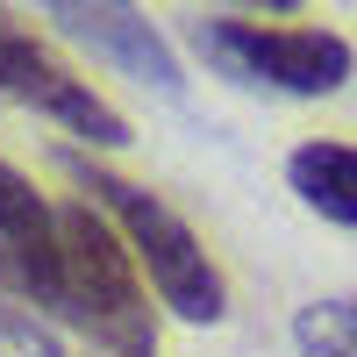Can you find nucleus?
<instances>
[{
  "mask_svg": "<svg viewBox=\"0 0 357 357\" xmlns=\"http://www.w3.org/2000/svg\"><path fill=\"white\" fill-rule=\"evenodd\" d=\"M65 172H72V186L114 222V236H122L129 257L143 264L151 293H158L178 321H222V314H229V286H222V272H215V257H207V243L172 215L151 186H136V178L107 172V165H93V158H65Z\"/></svg>",
  "mask_w": 357,
  "mask_h": 357,
  "instance_id": "f257e3e1",
  "label": "nucleus"
},
{
  "mask_svg": "<svg viewBox=\"0 0 357 357\" xmlns=\"http://www.w3.org/2000/svg\"><path fill=\"white\" fill-rule=\"evenodd\" d=\"M57 222H65V301H57V314L100 357H158V321H151V293H143V264L114 236V222L93 200L57 207Z\"/></svg>",
  "mask_w": 357,
  "mask_h": 357,
  "instance_id": "f03ea898",
  "label": "nucleus"
},
{
  "mask_svg": "<svg viewBox=\"0 0 357 357\" xmlns=\"http://www.w3.org/2000/svg\"><path fill=\"white\" fill-rule=\"evenodd\" d=\"M200 57L236 86H272V93H343L350 79V43L336 29H264V22H200L193 29Z\"/></svg>",
  "mask_w": 357,
  "mask_h": 357,
  "instance_id": "7ed1b4c3",
  "label": "nucleus"
},
{
  "mask_svg": "<svg viewBox=\"0 0 357 357\" xmlns=\"http://www.w3.org/2000/svg\"><path fill=\"white\" fill-rule=\"evenodd\" d=\"M0 100H15V107H36V114H50L57 129H72V136H86L93 151H114V143H129V122L114 114L93 86H86L57 50H43L29 29L0 8Z\"/></svg>",
  "mask_w": 357,
  "mask_h": 357,
  "instance_id": "20e7f679",
  "label": "nucleus"
},
{
  "mask_svg": "<svg viewBox=\"0 0 357 357\" xmlns=\"http://www.w3.org/2000/svg\"><path fill=\"white\" fill-rule=\"evenodd\" d=\"M36 8L65 29L72 43H86L93 57H107L114 72H129L136 86H158L178 93L186 72H178V50L165 43V29L136 8V0H36Z\"/></svg>",
  "mask_w": 357,
  "mask_h": 357,
  "instance_id": "39448f33",
  "label": "nucleus"
},
{
  "mask_svg": "<svg viewBox=\"0 0 357 357\" xmlns=\"http://www.w3.org/2000/svg\"><path fill=\"white\" fill-rule=\"evenodd\" d=\"M0 279L50 314L65 301V222L15 165H0Z\"/></svg>",
  "mask_w": 357,
  "mask_h": 357,
  "instance_id": "423d86ee",
  "label": "nucleus"
},
{
  "mask_svg": "<svg viewBox=\"0 0 357 357\" xmlns=\"http://www.w3.org/2000/svg\"><path fill=\"white\" fill-rule=\"evenodd\" d=\"M286 178L321 222L357 229V151L350 143H301V151L286 158Z\"/></svg>",
  "mask_w": 357,
  "mask_h": 357,
  "instance_id": "0eeeda50",
  "label": "nucleus"
},
{
  "mask_svg": "<svg viewBox=\"0 0 357 357\" xmlns=\"http://www.w3.org/2000/svg\"><path fill=\"white\" fill-rule=\"evenodd\" d=\"M301 357H357V301H314L293 321Z\"/></svg>",
  "mask_w": 357,
  "mask_h": 357,
  "instance_id": "6e6552de",
  "label": "nucleus"
},
{
  "mask_svg": "<svg viewBox=\"0 0 357 357\" xmlns=\"http://www.w3.org/2000/svg\"><path fill=\"white\" fill-rule=\"evenodd\" d=\"M0 357H65V350H57V336L36 314H22V307L0 301Z\"/></svg>",
  "mask_w": 357,
  "mask_h": 357,
  "instance_id": "1a4fd4ad",
  "label": "nucleus"
},
{
  "mask_svg": "<svg viewBox=\"0 0 357 357\" xmlns=\"http://www.w3.org/2000/svg\"><path fill=\"white\" fill-rule=\"evenodd\" d=\"M250 8H264V15H286V8H301V0H250Z\"/></svg>",
  "mask_w": 357,
  "mask_h": 357,
  "instance_id": "9d476101",
  "label": "nucleus"
}]
</instances>
